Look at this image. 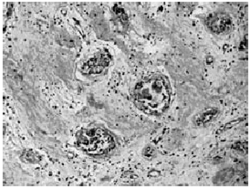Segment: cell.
I'll return each mask as SVG.
<instances>
[{"label": "cell", "instance_id": "5", "mask_svg": "<svg viewBox=\"0 0 250 188\" xmlns=\"http://www.w3.org/2000/svg\"><path fill=\"white\" fill-rule=\"evenodd\" d=\"M37 155H36L35 153H33V152H30V151H28V152H25L24 153V158H25V161H28V162H31V163H33V162H35L37 159Z\"/></svg>", "mask_w": 250, "mask_h": 188}, {"label": "cell", "instance_id": "4", "mask_svg": "<svg viewBox=\"0 0 250 188\" xmlns=\"http://www.w3.org/2000/svg\"><path fill=\"white\" fill-rule=\"evenodd\" d=\"M111 61L110 55L107 52H102L99 55L92 58L89 63L85 65V68H88L90 73H99L104 67L108 66Z\"/></svg>", "mask_w": 250, "mask_h": 188}, {"label": "cell", "instance_id": "3", "mask_svg": "<svg viewBox=\"0 0 250 188\" xmlns=\"http://www.w3.org/2000/svg\"><path fill=\"white\" fill-rule=\"evenodd\" d=\"M208 28L215 33L222 34L231 30L232 22L229 18L225 14H215L210 16L208 19Z\"/></svg>", "mask_w": 250, "mask_h": 188}, {"label": "cell", "instance_id": "2", "mask_svg": "<svg viewBox=\"0 0 250 188\" xmlns=\"http://www.w3.org/2000/svg\"><path fill=\"white\" fill-rule=\"evenodd\" d=\"M81 148L90 154L100 155L114 147V141L108 132L101 128L84 129L77 135Z\"/></svg>", "mask_w": 250, "mask_h": 188}, {"label": "cell", "instance_id": "1", "mask_svg": "<svg viewBox=\"0 0 250 188\" xmlns=\"http://www.w3.org/2000/svg\"><path fill=\"white\" fill-rule=\"evenodd\" d=\"M133 100L138 108L146 113L162 114L170 104V84L164 77L147 78L136 85L133 91Z\"/></svg>", "mask_w": 250, "mask_h": 188}]
</instances>
